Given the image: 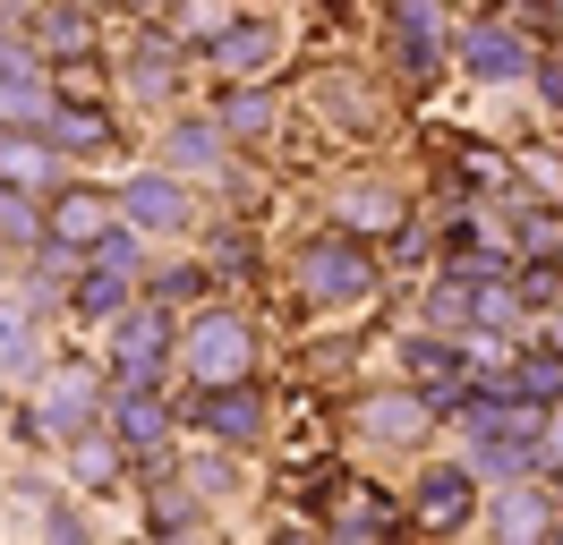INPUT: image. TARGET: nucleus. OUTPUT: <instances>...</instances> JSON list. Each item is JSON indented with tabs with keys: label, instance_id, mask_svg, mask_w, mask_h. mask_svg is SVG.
<instances>
[{
	"label": "nucleus",
	"instance_id": "nucleus-2",
	"mask_svg": "<svg viewBox=\"0 0 563 545\" xmlns=\"http://www.w3.org/2000/svg\"><path fill=\"white\" fill-rule=\"evenodd\" d=\"M103 426V375L60 358V367H43V392L26 409V435H52V443H77Z\"/></svg>",
	"mask_w": 563,
	"mask_h": 545
},
{
	"label": "nucleus",
	"instance_id": "nucleus-24",
	"mask_svg": "<svg viewBox=\"0 0 563 545\" xmlns=\"http://www.w3.org/2000/svg\"><path fill=\"white\" fill-rule=\"evenodd\" d=\"M69 477L86 486V494H111V486H120V443L77 435V443H69Z\"/></svg>",
	"mask_w": 563,
	"mask_h": 545
},
{
	"label": "nucleus",
	"instance_id": "nucleus-38",
	"mask_svg": "<svg viewBox=\"0 0 563 545\" xmlns=\"http://www.w3.org/2000/svg\"><path fill=\"white\" fill-rule=\"evenodd\" d=\"M555 26H563V0H555Z\"/></svg>",
	"mask_w": 563,
	"mask_h": 545
},
{
	"label": "nucleus",
	"instance_id": "nucleus-15",
	"mask_svg": "<svg viewBox=\"0 0 563 545\" xmlns=\"http://www.w3.org/2000/svg\"><path fill=\"white\" fill-rule=\"evenodd\" d=\"M43 222H52V238H69V247H95V238L120 222V204H111L103 188H60V197L43 204Z\"/></svg>",
	"mask_w": 563,
	"mask_h": 545
},
{
	"label": "nucleus",
	"instance_id": "nucleus-19",
	"mask_svg": "<svg viewBox=\"0 0 563 545\" xmlns=\"http://www.w3.org/2000/svg\"><path fill=\"white\" fill-rule=\"evenodd\" d=\"M129 94H145V102H163V94H179V43L172 34H137V52H129Z\"/></svg>",
	"mask_w": 563,
	"mask_h": 545
},
{
	"label": "nucleus",
	"instance_id": "nucleus-5",
	"mask_svg": "<svg viewBox=\"0 0 563 545\" xmlns=\"http://www.w3.org/2000/svg\"><path fill=\"white\" fill-rule=\"evenodd\" d=\"M103 426L120 452H137V460H163V443H172V401L154 392V383H111L103 392Z\"/></svg>",
	"mask_w": 563,
	"mask_h": 545
},
{
	"label": "nucleus",
	"instance_id": "nucleus-11",
	"mask_svg": "<svg viewBox=\"0 0 563 545\" xmlns=\"http://www.w3.org/2000/svg\"><path fill=\"white\" fill-rule=\"evenodd\" d=\"M393 60L419 86L444 68V18H435V0H393Z\"/></svg>",
	"mask_w": 563,
	"mask_h": 545
},
{
	"label": "nucleus",
	"instance_id": "nucleus-3",
	"mask_svg": "<svg viewBox=\"0 0 563 545\" xmlns=\"http://www.w3.org/2000/svg\"><path fill=\"white\" fill-rule=\"evenodd\" d=\"M179 358L197 383H240L256 367V341H247V315L240 307H206V315H188L179 324Z\"/></svg>",
	"mask_w": 563,
	"mask_h": 545
},
{
	"label": "nucleus",
	"instance_id": "nucleus-14",
	"mask_svg": "<svg viewBox=\"0 0 563 545\" xmlns=\"http://www.w3.org/2000/svg\"><path fill=\"white\" fill-rule=\"evenodd\" d=\"M43 136H52L60 154H86V163L120 145V129H111L103 102H52V111H43Z\"/></svg>",
	"mask_w": 563,
	"mask_h": 545
},
{
	"label": "nucleus",
	"instance_id": "nucleus-7",
	"mask_svg": "<svg viewBox=\"0 0 563 545\" xmlns=\"http://www.w3.org/2000/svg\"><path fill=\"white\" fill-rule=\"evenodd\" d=\"M43 52L35 43H18V52H9V43H0V129H43V111H52V77H43Z\"/></svg>",
	"mask_w": 563,
	"mask_h": 545
},
{
	"label": "nucleus",
	"instance_id": "nucleus-16",
	"mask_svg": "<svg viewBox=\"0 0 563 545\" xmlns=\"http://www.w3.org/2000/svg\"><path fill=\"white\" fill-rule=\"evenodd\" d=\"M435 401L427 392H376V401H358V435L367 443H419Z\"/></svg>",
	"mask_w": 563,
	"mask_h": 545
},
{
	"label": "nucleus",
	"instance_id": "nucleus-12",
	"mask_svg": "<svg viewBox=\"0 0 563 545\" xmlns=\"http://www.w3.org/2000/svg\"><path fill=\"white\" fill-rule=\"evenodd\" d=\"M495 537H555V486H529V477H504L487 503Z\"/></svg>",
	"mask_w": 563,
	"mask_h": 545
},
{
	"label": "nucleus",
	"instance_id": "nucleus-18",
	"mask_svg": "<svg viewBox=\"0 0 563 545\" xmlns=\"http://www.w3.org/2000/svg\"><path fill=\"white\" fill-rule=\"evenodd\" d=\"M129 290H137V272H120V265H95V256H86V272L69 281V307L86 315V324H111V315L129 307Z\"/></svg>",
	"mask_w": 563,
	"mask_h": 545
},
{
	"label": "nucleus",
	"instance_id": "nucleus-4",
	"mask_svg": "<svg viewBox=\"0 0 563 545\" xmlns=\"http://www.w3.org/2000/svg\"><path fill=\"white\" fill-rule=\"evenodd\" d=\"M172 349H179V324H172L163 299L111 315V375H120V383H154V375L172 367Z\"/></svg>",
	"mask_w": 563,
	"mask_h": 545
},
{
	"label": "nucleus",
	"instance_id": "nucleus-30",
	"mask_svg": "<svg viewBox=\"0 0 563 545\" xmlns=\"http://www.w3.org/2000/svg\"><path fill=\"white\" fill-rule=\"evenodd\" d=\"M206 290H213V265H172L163 281H154V299H163V307H179V299H206Z\"/></svg>",
	"mask_w": 563,
	"mask_h": 545
},
{
	"label": "nucleus",
	"instance_id": "nucleus-34",
	"mask_svg": "<svg viewBox=\"0 0 563 545\" xmlns=\"http://www.w3.org/2000/svg\"><path fill=\"white\" fill-rule=\"evenodd\" d=\"M0 43H9V0H0Z\"/></svg>",
	"mask_w": 563,
	"mask_h": 545
},
{
	"label": "nucleus",
	"instance_id": "nucleus-28",
	"mask_svg": "<svg viewBox=\"0 0 563 545\" xmlns=\"http://www.w3.org/2000/svg\"><path fill=\"white\" fill-rule=\"evenodd\" d=\"M0 375H43V349H35V324L18 307H0Z\"/></svg>",
	"mask_w": 563,
	"mask_h": 545
},
{
	"label": "nucleus",
	"instance_id": "nucleus-6",
	"mask_svg": "<svg viewBox=\"0 0 563 545\" xmlns=\"http://www.w3.org/2000/svg\"><path fill=\"white\" fill-rule=\"evenodd\" d=\"M453 60L478 77V86H521L529 77V52L521 34H512V18H478V26H461V43H453Z\"/></svg>",
	"mask_w": 563,
	"mask_h": 545
},
{
	"label": "nucleus",
	"instance_id": "nucleus-25",
	"mask_svg": "<svg viewBox=\"0 0 563 545\" xmlns=\"http://www.w3.org/2000/svg\"><path fill=\"white\" fill-rule=\"evenodd\" d=\"M401 367L427 375V383H453V375H461V349L444 333H401Z\"/></svg>",
	"mask_w": 563,
	"mask_h": 545
},
{
	"label": "nucleus",
	"instance_id": "nucleus-31",
	"mask_svg": "<svg viewBox=\"0 0 563 545\" xmlns=\"http://www.w3.org/2000/svg\"><path fill=\"white\" fill-rule=\"evenodd\" d=\"M188 486H197V494H206V503H213V494H231L240 477H231V460H213V452H206V460L188 469Z\"/></svg>",
	"mask_w": 563,
	"mask_h": 545
},
{
	"label": "nucleus",
	"instance_id": "nucleus-1",
	"mask_svg": "<svg viewBox=\"0 0 563 545\" xmlns=\"http://www.w3.org/2000/svg\"><path fill=\"white\" fill-rule=\"evenodd\" d=\"M290 281H299V299H308V307H358V299H376L385 265H376V247L342 222V231L308 238V247L290 256Z\"/></svg>",
	"mask_w": 563,
	"mask_h": 545
},
{
	"label": "nucleus",
	"instance_id": "nucleus-39",
	"mask_svg": "<svg viewBox=\"0 0 563 545\" xmlns=\"http://www.w3.org/2000/svg\"><path fill=\"white\" fill-rule=\"evenodd\" d=\"M86 9H95V0H86Z\"/></svg>",
	"mask_w": 563,
	"mask_h": 545
},
{
	"label": "nucleus",
	"instance_id": "nucleus-36",
	"mask_svg": "<svg viewBox=\"0 0 563 545\" xmlns=\"http://www.w3.org/2000/svg\"><path fill=\"white\" fill-rule=\"evenodd\" d=\"M0 272H9V247H0Z\"/></svg>",
	"mask_w": 563,
	"mask_h": 545
},
{
	"label": "nucleus",
	"instance_id": "nucleus-10",
	"mask_svg": "<svg viewBox=\"0 0 563 545\" xmlns=\"http://www.w3.org/2000/svg\"><path fill=\"white\" fill-rule=\"evenodd\" d=\"M120 222H137V231H188L197 204H188V188H179L172 170H137L120 188Z\"/></svg>",
	"mask_w": 563,
	"mask_h": 545
},
{
	"label": "nucleus",
	"instance_id": "nucleus-20",
	"mask_svg": "<svg viewBox=\"0 0 563 545\" xmlns=\"http://www.w3.org/2000/svg\"><path fill=\"white\" fill-rule=\"evenodd\" d=\"M213 120H222V129H231V136H247V145H265V136L282 129V102L265 94V86H256V77H240V86H231V94L213 102Z\"/></svg>",
	"mask_w": 563,
	"mask_h": 545
},
{
	"label": "nucleus",
	"instance_id": "nucleus-32",
	"mask_svg": "<svg viewBox=\"0 0 563 545\" xmlns=\"http://www.w3.org/2000/svg\"><path fill=\"white\" fill-rule=\"evenodd\" d=\"M529 86H538V102H555V111H563V60H555V52L529 60Z\"/></svg>",
	"mask_w": 563,
	"mask_h": 545
},
{
	"label": "nucleus",
	"instance_id": "nucleus-13",
	"mask_svg": "<svg viewBox=\"0 0 563 545\" xmlns=\"http://www.w3.org/2000/svg\"><path fill=\"white\" fill-rule=\"evenodd\" d=\"M213 68L240 86V77H265V68L282 60V26H265V18H240V26H213Z\"/></svg>",
	"mask_w": 563,
	"mask_h": 545
},
{
	"label": "nucleus",
	"instance_id": "nucleus-22",
	"mask_svg": "<svg viewBox=\"0 0 563 545\" xmlns=\"http://www.w3.org/2000/svg\"><path fill=\"white\" fill-rule=\"evenodd\" d=\"M52 170H60V145H52L43 129H9L0 136V179H9V188H43Z\"/></svg>",
	"mask_w": 563,
	"mask_h": 545
},
{
	"label": "nucleus",
	"instance_id": "nucleus-29",
	"mask_svg": "<svg viewBox=\"0 0 563 545\" xmlns=\"http://www.w3.org/2000/svg\"><path fill=\"white\" fill-rule=\"evenodd\" d=\"M145 529H163V537H188V529H197V503H188V494H172V486H163V494L145 503Z\"/></svg>",
	"mask_w": 563,
	"mask_h": 545
},
{
	"label": "nucleus",
	"instance_id": "nucleus-35",
	"mask_svg": "<svg viewBox=\"0 0 563 545\" xmlns=\"http://www.w3.org/2000/svg\"><path fill=\"white\" fill-rule=\"evenodd\" d=\"M555 494H563V460H555Z\"/></svg>",
	"mask_w": 563,
	"mask_h": 545
},
{
	"label": "nucleus",
	"instance_id": "nucleus-37",
	"mask_svg": "<svg viewBox=\"0 0 563 545\" xmlns=\"http://www.w3.org/2000/svg\"><path fill=\"white\" fill-rule=\"evenodd\" d=\"M555 537H563V511H555Z\"/></svg>",
	"mask_w": 563,
	"mask_h": 545
},
{
	"label": "nucleus",
	"instance_id": "nucleus-27",
	"mask_svg": "<svg viewBox=\"0 0 563 545\" xmlns=\"http://www.w3.org/2000/svg\"><path fill=\"white\" fill-rule=\"evenodd\" d=\"M512 299H521V315H547V307L563 299V265H547V256H521V265H512Z\"/></svg>",
	"mask_w": 563,
	"mask_h": 545
},
{
	"label": "nucleus",
	"instance_id": "nucleus-21",
	"mask_svg": "<svg viewBox=\"0 0 563 545\" xmlns=\"http://www.w3.org/2000/svg\"><path fill=\"white\" fill-rule=\"evenodd\" d=\"M35 52L43 60H86V52H95V18H86V0H52V9H43L35 18Z\"/></svg>",
	"mask_w": 563,
	"mask_h": 545
},
{
	"label": "nucleus",
	"instance_id": "nucleus-17",
	"mask_svg": "<svg viewBox=\"0 0 563 545\" xmlns=\"http://www.w3.org/2000/svg\"><path fill=\"white\" fill-rule=\"evenodd\" d=\"M163 170L213 179V170H222V120H172V129H163Z\"/></svg>",
	"mask_w": 563,
	"mask_h": 545
},
{
	"label": "nucleus",
	"instance_id": "nucleus-8",
	"mask_svg": "<svg viewBox=\"0 0 563 545\" xmlns=\"http://www.w3.org/2000/svg\"><path fill=\"white\" fill-rule=\"evenodd\" d=\"M188 426H206L213 443H256L265 435V401H256V383H197V401H188Z\"/></svg>",
	"mask_w": 563,
	"mask_h": 545
},
{
	"label": "nucleus",
	"instance_id": "nucleus-9",
	"mask_svg": "<svg viewBox=\"0 0 563 545\" xmlns=\"http://www.w3.org/2000/svg\"><path fill=\"white\" fill-rule=\"evenodd\" d=\"M410 511H419V529H461V520L478 511V469H461V460H435V469H419V486H410Z\"/></svg>",
	"mask_w": 563,
	"mask_h": 545
},
{
	"label": "nucleus",
	"instance_id": "nucleus-26",
	"mask_svg": "<svg viewBox=\"0 0 563 545\" xmlns=\"http://www.w3.org/2000/svg\"><path fill=\"white\" fill-rule=\"evenodd\" d=\"M512 383H521L529 401H547V409H563V349H521V367H512Z\"/></svg>",
	"mask_w": 563,
	"mask_h": 545
},
{
	"label": "nucleus",
	"instance_id": "nucleus-33",
	"mask_svg": "<svg viewBox=\"0 0 563 545\" xmlns=\"http://www.w3.org/2000/svg\"><path fill=\"white\" fill-rule=\"evenodd\" d=\"M538 341H547V349H563V299L547 307V333H538Z\"/></svg>",
	"mask_w": 563,
	"mask_h": 545
},
{
	"label": "nucleus",
	"instance_id": "nucleus-23",
	"mask_svg": "<svg viewBox=\"0 0 563 545\" xmlns=\"http://www.w3.org/2000/svg\"><path fill=\"white\" fill-rule=\"evenodd\" d=\"M52 231L43 222V204H35V188H9L0 179V247H18V256H35V238Z\"/></svg>",
	"mask_w": 563,
	"mask_h": 545
},
{
	"label": "nucleus",
	"instance_id": "nucleus-40",
	"mask_svg": "<svg viewBox=\"0 0 563 545\" xmlns=\"http://www.w3.org/2000/svg\"><path fill=\"white\" fill-rule=\"evenodd\" d=\"M555 256H563V247H555Z\"/></svg>",
	"mask_w": 563,
	"mask_h": 545
}]
</instances>
